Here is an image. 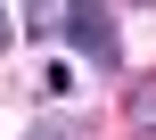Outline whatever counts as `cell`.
I'll return each mask as SVG.
<instances>
[{"instance_id": "6da1fadb", "label": "cell", "mask_w": 156, "mask_h": 140, "mask_svg": "<svg viewBox=\"0 0 156 140\" xmlns=\"http://www.w3.org/2000/svg\"><path fill=\"white\" fill-rule=\"evenodd\" d=\"M58 33H66V50H74L82 66H99V74H115V66H123L115 17H107L99 0H58Z\"/></svg>"}, {"instance_id": "7a4b0ae2", "label": "cell", "mask_w": 156, "mask_h": 140, "mask_svg": "<svg viewBox=\"0 0 156 140\" xmlns=\"http://www.w3.org/2000/svg\"><path fill=\"white\" fill-rule=\"evenodd\" d=\"M16 8H25V33H33V41L58 33V0H16Z\"/></svg>"}, {"instance_id": "3957f363", "label": "cell", "mask_w": 156, "mask_h": 140, "mask_svg": "<svg viewBox=\"0 0 156 140\" xmlns=\"http://www.w3.org/2000/svg\"><path fill=\"white\" fill-rule=\"evenodd\" d=\"M123 116H132V124H140V132H156V83H140V91H132V99H123Z\"/></svg>"}, {"instance_id": "277c9868", "label": "cell", "mask_w": 156, "mask_h": 140, "mask_svg": "<svg viewBox=\"0 0 156 140\" xmlns=\"http://www.w3.org/2000/svg\"><path fill=\"white\" fill-rule=\"evenodd\" d=\"M8 33H16V25H8V8H0V50H8Z\"/></svg>"}, {"instance_id": "5b68a950", "label": "cell", "mask_w": 156, "mask_h": 140, "mask_svg": "<svg viewBox=\"0 0 156 140\" xmlns=\"http://www.w3.org/2000/svg\"><path fill=\"white\" fill-rule=\"evenodd\" d=\"M25 140H66V132H25Z\"/></svg>"}]
</instances>
